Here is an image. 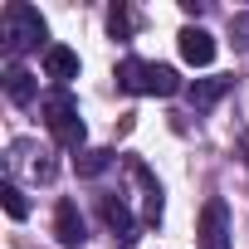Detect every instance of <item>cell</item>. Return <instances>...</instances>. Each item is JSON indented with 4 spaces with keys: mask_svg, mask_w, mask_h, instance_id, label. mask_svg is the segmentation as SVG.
Segmentation results:
<instances>
[{
    "mask_svg": "<svg viewBox=\"0 0 249 249\" xmlns=\"http://www.w3.org/2000/svg\"><path fill=\"white\" fill-rule=\"evenodd\" d=\"M39 112H44V127L64 142V147H83V117H78V103L64 93V88H54V93H44V103H39Z\"/></svg>",
    "mask_w": 249,
    "mask_h": 249,
    "instance_id": "6da1fadb",
    "label": "cell"
},
{
    "mask_svg": "<svg viewBox=\"0 0 249 249\" xmlns=\"http://www.w3.org/2000/svg\"><path fill=\"white\" fill-rule=\"evenodd\" d=\"M44 35H49V30H44V15H39L35 5H25V0L5 5V49H10V54H25V49H35Z\"/></svg>",
    "mask_w": 249,
    "mask_h": 249,
    "instance_id": "7a4b0ae2",
    "label": "cell"
},
{
    "mask_svg": "<svg viewBox=\"0 0 249 249\" xmlns=\"http://www.w3.org/2000/svg\"><path fill=\"white\" fill-rule=\"evenodd\" d=\"M200 249H230V205L205 200L200 210Z\"/></svg>",
    "mask_w": 249,
    "mask_h": 249,
    "instance_id": "3957f363",
    "label": "cell"
},
{
    "mask_svg": "<svg viewBox=\"0 0 249 249\" xmlns=\"http://www.w3.org/2000/svg\"><path fill=\"white\" fill-rule=\"evenodd\" d=\"M181 59L196 64V69H205V64L215 59V35L200 30V25H186V30H181Z\"/></svg>",
    "mask_w": 249,
    "mask_h": 249,
    "instance_id": "277c9868",
    "label": "cell"
},
{
    "mask_svg": "<svg viewBox=\"0 0 249 249\" xmlns=\"http://www.w3.org/2000/svg\"><path fill=\"white\" fill-rule=\"evenodd\" d=\"M54 234H59V244H69V249H78V244L88 239L83 215H78V205H73V200H59V210H54Z\"/></svg>",
    "mask_w": 249,
    "mask_h": 249,
    "instance_id": "5b68a950",
    "label": "cell"
},
{
    "mask_svg": "<svg viewBox=\"0 0 249 249\" xmlns=\"http://www.w3.org/2000/svg\"><path fill=\"white\" fill-rule=\"evenodd\" d=\"M225 93H230V78H196V83H186V103L196 112H210Z\"/></svg>",
    "mask_w": 249,
    "mask_h": 249,
    "instance_id": "8992f818",
    "label": "cell"
},
{
    "mask_svg": "<svg viewBox=\"0 0 249 249\" xmlns=\"http://www.w3.org/2000/svg\"><path fill=\"white\" fill-rule=\"evenodd\" d=\"M44 73L59 78V83L78 78V54H73L69 44H49V49H44Z\"/></svg>",
    "mask_w": 249,
    "mask_h": 249,
    "instance_id": "52a82bcc",
    "label": "cell"
},
{
    "mask_svg": "<svg viewBox=\"0 0 249 249\" xmlns=\"http://www.w3.org/2000/svg\"><path fill=\"white\" fill-rule=\"evenodd\" d=\"M147 93L176 98V93H186V83H181V73H176L171 64H147Z\"/></svg>",
    "mask_w": 249,
    "mask_h": 249,
    "instance_id": "ba28073f",
    "label": "cell"
},
{
    "mask_svg": "<svg viewBox=\"0 0 249 249\" xmlns=\"http://www.w3.org/2000/svg\"><path fill=\"white\" fill-rule=\"evenodd\" d=\"M117 88L122 93H147V59H122L117 64Z\"/></svg>",
    "mask_w": 249,
    "mask_h": 249,
    "instance_id": "9c48e42d",
    "label": "cell"
},
{
    "mask_svg": "<svg viewBox=\"0 0 249 249\" xmlns=\"http://www.w3.org/2000/svg\"><path fill=\"white\" fill-rule=\"evenodd\" d=\"M103 220H107V230H112L117 239H137V234H132V230H137V225H132V210L122 205V200H103Z\"/></svg>",
    "mask_w": 249,
    "mask_h": 249,
    "instance_id": "30bf717a",
    "label": "cell"
},
{
    "mask_svg": "<svg viewBox=\"0 0 249 249\" xmlns=\"http://www.w3.org/2000/svg\"><path fill=\"white\" fill-rule=\"evenodd\" d=\"M5 93H10V103H30L35 98V73L20 69V64H10L5 69Z\"/></svg>",
    "mask_w": 249,
    "mask_h": 249,
    "instance_id": "8fae6325",
    "label": "cell"
},
{
    "mask_svg": "<svg viewBox=\"0 0 249 249\" xmlns=\"http://www.w3.org/2000/svg\"><path fill=\"white\" fill-rule=\"evenodd\" d=\"M107 166H112V152H107V147H88V152L73 157V171H78V176H103Z\"/></svg>",
    "mask_w": 249,
    "mask_h": 249,
    "instance_id": "7c38bea8",
    "label": "cell"
},
{
    "mask_svg": "<svg viewBox=\"0 0 249 249\" xmlns=\"http://www.w3.org/2000/svg\"><path fill=\"white\" fill-rule=\"evenodd\" d=\"M0 205H5V215H10V220H25V215H30V200H25V191H20L15 181L0 186Z\"/></svg>",
    "mask_w": 249,
    "mask_h": 249,
    "instance_id": "4fadbf2b",
    "label": "cell"
},
{
    "mask_svg": "<svg viewBox=\"0 0 249 249\" xmlns=\"http://www.w3.org/2000/svg\"><path fill=\"white\" fill-rule=\"evenodd\" d=\"M107 25H112V39H122V35H127V15H122L117 5L107 10Z\"/></svg>",
    "mask_w": 249,
    "mask_h": 249,
    "instance_id": "5bb4252c",
    "label": "cell"
}]
</instances>
